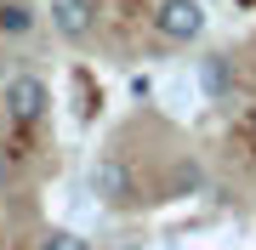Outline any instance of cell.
Returning a JSON list of instances; mask_svg holds the SVG:
<instances>
[{
    "instance_id": "3957f363",
    "label": "cell",
    "mask_w": 256,
    "mask_h": 250,
    "mask_svg": "<svg viewBox=\"0 0 256 250\" xmlns=\"http://www.w3.org/2000/svg\"><path fill=\"white\" fill-rule=\"evenodd\" d=\"M92 194L102 205H114V211H126V205H137V182H131V171H126V159L108 154V159H97L92 165Z\"/></svg>"
},
{
    "instance_id": "30bf717a",
    "label": "cell",
    "mask_w": 256,
    "mask_h": 250,
    "mask_svg": "<svg viewBox=\"0 0 256 250\" xmlns=\"http://www.w3.org/2000/svg\"><path fill=\"white\" fill-rule=\"evenodd\" d=\"M0 85H6V63H0Z\"/></svg>"
},
{
    "instance_id": "7a4b0ae2",
    "label": "cell",
    "mask_w": 256,
    "mask_h": 250,
    "mask_svg": "<svg viewBox=\"0 0 256 250\" xmlns=\"http://www.w3.org/2000/svg\"><path fill=\"white\" fill-rule=\"evenodd\" d=\"M154 34L171 40V46L200 40L205 34V6L200 0H154Z\"/></svg>"
},
{
    "instance_id": "9c48e42d",
    "label": "cell",
    "mask_w": 256,
    "mask_h": 250,
    "mask_svg": "<svg viewBox=\"0 0 256 250\" xmlns=\"http://www.w3.org/2000/svg\"><path fill=\"white\" fill-rule=\"evenodd\" d=\"M0 188H6V159H0Z\"/></svg>"
},
{
    "instance_id": "5b68a950",
    "label": "cell",
    "mask_w": 256,
    "mask_h": 250,
    "mask_svg": "<svg viewBox=\"0 0 256 250\" xmlns=\"http://www.w3.org/2000/svg\"><path fill=\"white\" fill-rule=\"evenodd\" d=\"M34 23H40V11H34V0H0V34H34Z\"/></svg>"
},
{
    "instance_id": "ba28073f",
    "label": "cell",
    "mask_w": 256,
    "mask_h": 250,
    "mask_svg": "<svg viewBox=\"0 0 256 250\" xmlns=\"http://www.w3.org/2000/svg\"><path fill=\"white\" fill-rule=\"evenodd\" d=\"M245 125H250V142H256V102H250V114H245Z\"/></svg>"
},
{
    "instance_id": "277c9868",
    "label": "cell",
    "mask_w": 256,
    "mask_h": 250,
    "mask_svg": "<svg viewBox=\"0 0 256 250\" xmlns=\"http://www.w3.org/2000/svg\"><path fill=\"white\" fill-rule=\"evenodd\" d=\"M52 28L68 40V46L92 40V28H97V0H52Z\"/></svg>"
},
{
    "instance_id": "6da1fadb",
    "label": "cell",
    "mask_w": 256,
    "mask_h": 250,
    "mask_svg": "<svg viewBox=\"0 0 256 250\" xmlns=\"http://www.w3.org/2000/svg\"><path fill=\"white\" fill-rule=\"evenodd\" d=\"M0 97H6V120L18 125V131L40 125V120H46V108H52V85L40 80V74H6Z\"/></svg>"
},
{
    "instance_id": "8992f818",
    "label": "cell",
    "mask_w": 256,
    "mask_h": 250,
    "mask_svg": "<svg viewBox=\"0 0 256 250\" xmlns=\"http://www.w3.org/2000/svg\"><path fill=\"white\" fill-rule=\"evenodd\" d=\"M228 80H234L228 51H210V57H200V91H210V97H228Z\"/></svg>"
},
{
    "instance_id": "8fae6325",
    "label": "cell",
    "mask_w": 256,
    "mask_h": 250,
    "mask_svg": "<svg viewBox=\"0 0 256 250\" xmlns=\"http://www.w3.org/2000/svg\"><path fill=\"white\" fill-rule=\"evenodd\" d=\"M250 63H256V46H250Z\"/></svg>"
},
{
    "instance_id": "52a82bcc",
    "label": "cell",
    "mask_w": 256,
    "mask_h": 250,
    "mask_svg": "<svg viewBox=\"0 0 256 250\" xmlns=\"http://www.w3.org/2000/svg\"><path fill=\"white\" fill-rule=\"evenodd\" d=\"M40 250H92V239L74 233V228H52L46 239H40Z\"/></svg>"
}]
</instances>
